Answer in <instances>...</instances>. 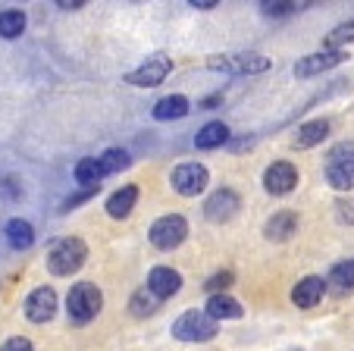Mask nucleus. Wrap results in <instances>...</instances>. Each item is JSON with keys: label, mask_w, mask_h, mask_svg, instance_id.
<instances>
[{"label": "nucleus", "mask_w": 354, "mask_h": 351, "mask_svg": "<svg viewBox=\"0 0 354 351\" xmlns=\"http://www.w3.org/2000/svg\"><path fill=\"white\" fill-rule=\"evenodd\" d=\"M323 291H326L323 276H304L292 289V301H295V307H301V311H310V307H317V301L323 298Z\"/></svg>", "instance_id": "4468645a"}, {"label": "nucleus", "mask_w": 354, "mask_h": 351, "mask_svg": "<svg viewBox=\"0 0 354 351\" xmlns=\"http://www.w3.org/2000/svg\"><path fill=\"white\" fill-rule=\"evenodd\" d=\"M351 38H354V22H345V26L333 28V35L326 38V47H329V51H342V44H345V41H351Z\"/></svg>", "instance_id": "c85d7f7f"}, {"label": "nucleus", "mask_w": 354, "mask_h": 351, "mask_svg": "<svg viewBox=\"0 0 354 351\" xmlns=\"http://www.w3.org/2000/svg\"><path fill=\"white\" fill-rule=\"evenodd\" d=\"M26 32V13L22 10H3L0 13V38H19Z\"/></svg>", "instance_id": "b1692460"}, {"label": "nucleus", "mask_w": 354, "mask_h": 351, "mask_svg": "<svg viewBox=\"0 0 354 351\" xmlns=\"http://www.w3.org/2000/svg\"><path fill=\"white\" fill-rule=\"evenodd\" d=\"M173 336L179 342H210L216 336V323L204 311H185L173 323Z\"/></svg>", "instance_id": "39448f33"}, {"label": "nucleus", "mask_w": 354, "mask_h": 351, "mask_svg": "<svg viewBox=\"0 0 354 351\" xmlns=\"http://www.w3.org/2000/svg\"><path fill=\"white\" fill-rule=\"evenodd\" d=\"M335 207H339V219H342V223H345V219H348V223H354V201H339Z\"/></svg>", "instance_id": "2f4dec72"}, {"label": "nucleus", "mask_w": 354, "mask_h": 351, "mask_svg": "<svg viewBox=\"0 0 354 351\" xmlns=\"http://www.w3.org/2000/svg\"><path fill=\"white\" fill-rule=\"evenodd\" d=\"M232 282H235L232 270H223V273H214V276H210L207 282H204V289H207L210 295H223V291H226Z\"/></svg>", "instance_id": "cd10ccee"}, {"label": "nucleus", "mask_w": 354, "mask_h": 351, "mask_svg": "<svg viewBox=\"0 0 354 351\" xmlns=\"http://www.w3.org/2000/svg\"><path fill=\"white\" fill-rule=\"evenodd\" d=\"M326 135H329L326 120H310L298 129V135H295V147H301V151H304V147H314V145H320Z\"/></svg>", "instance_id": "4be33fe9"}, {"label": "nucleus", "mask_w": 354, "mask_h": 351, "mask_svg": "<svg viewBox=\"0 0 354 351\" xmlns=\"http://www.w3.org/2000/svg\"><path fill=\"white\" fill-rule=\"evenodd\" d=\"M129 307H132L135 317H151V314L160 307V301H157L147 289H138V291L132 295V301H129Z\"/></svg>", "instance_id": "a878e982"}, {"label": "nucleus", "mask_w": 354, "mask_h": 351, "mask_svg": "<svg viewBox=\"0 0 354 351\" xmlns=\"http://www.w3.org/2000/svg\"><path fill=\"white\" fill-rule=\"evenodd\" d=\"M135 201H138V188H135V186L116 188V192L107 198V213H110L113 219L129 217V213H132V207H135Z\"/></svg>", "instance_id": "aec40b11"}, {"label": "nucleus", "mask_w": 354, "mask_h": 351, "mask_svg": "<svg viewBox=\"0 0 354 351\" xmlns=\"http://www.w3.org/2000/svg\"><path fill=\"white\" fill-rule=\"evenodd\" d=\"M345 60V51H320V53H308V57H301L295 63V75L298 79H310L317 73H326V69L339 66Z\"/></svg>", "instance_id": "f8f14e48"}, {"label": "nucleus", "mask_w": 354, "mask_h": 351, "mask_svg": "<svg viewBox=\"0 0 354 351\" xmlns=\"http://www.w3.org/2000/svg\"><path fill=\"white\" fill-rule=\"evenodd\" d=\"M54 314H57V291L50 285H41L26 298V317L32 323H47V320H54Z\"/></svg>", "instance_id": "9b49d317"}, {"label": "nucleus", "mask_w": 354, "mask_h": 351, "mask_svg": "<svg viewBox=\"0 0 354 351\" xmlns=\"http://www.w3.org/2000/svg\"><path fill=\"white\" fill-rule=\"evenodd\" d=\"M104 307V295L94 282H75L66 295V314H69V323L75 326H85L91 323L94 317L100 314Z\"/></svg>", "instance_id": "f257e3e1"}, {"label": "nucleus", "mask_w": 354, "mask_h": 351, "mask_svg": "<svg viewBox=\"0 0 354 351\" xmlns=\"http://www.w3.org/2000/svg\"><path fill=\"white\" fill-rule=\"evenodd\" d=\"M169 73H173V60L163 57V53H154V57H147L138 69H132V73L126 75V82L135 88H154V85H160V82H167Z\"/></svg>", "instance_id": "0eeeda50"}, {"label": "nucleus", "mask_w": 354, "mask_h": 351, "mask_svg": "<svg viewBox=\"0 0 354 351\" xmlns=\"http://www.w3.org/2000/svg\"><path fill=\"white\" fill-rule=\"evenodd\" d=\"M295 186H298V170H295L288 160H276V163H270L267 172H263V188H267V195H273V198H282V195L295 192Z\"/></svg>", "instance_id": "1a4fd4ad"}, {"label": "nucleus", "mask_w": 354, "mask_h": 351, "mask_svg": "<svg viewBox=\"0 0 354 351\" xmlns=\"http://www.w3.org/2000/svg\"><path fill=\"white\" fill-rule=\"evenodd\" d=\"M204 314H207V317L216 323V320H239L245 311H241V305L235 298H229V295H210V298H207V311H204Z\"/></svg>", "instance_id": "a211bd4d"}, {"label": "nucleus", "mask_w": 354, "mask_h": 351, "mask_svg": "<svg viewBox=\"0 0 354 351\" xmlns=\"http://www.w3.org/2000/svg\"><path fill=\"white\" fill-rule=\"evenodd\" d=\"M94 195H97V188H82V192L69 195V198L63 201V207H60V210H63V213H69V210H73V207H79V204H85V201H91Z\"/></svg>", "instance_id": "c756f323"}, {"label": "nucleus", "mask_w": 354, "mask_h": 351, "mask_svg": "<svg viewBox=\"0 0 354 351\" xmlns=\"http://www.w3.org/2000/svg\"><path fill=\"white\" fill-rule=\"evenodd\" d=\"M323 285H326V291H333V295H351L354 291V258L335 264L333 270H329V276L323 279Z\"/></svg>", "instance_id": "2eb2a0df"}, {"label": "nucleus", "mask_w": 354, "mask_h": 351, "mask_svg": "<svg viewBox=\"0 0 354 351\" xmlns=\"http://www.w3.org/2000/svg\"><path fill=\"white\" fill-rule=\"evenodd\" d=\"M295 232H298V217H295L292 210L273 213V217L267 219V226H263V235H267L270 242H288Z\"/></svg>", "instance_id": "dca6fc26"}, {"label": "nucleus", "mask_w": 354, "mask_h": 351, "mask_svg": "<svg viewBox=\"0 0 354 351\" xmlns=\"http://www.w3.org/2000/svg\"><path fill=\"white\" fill-rule=\"evenodd\" d=\"M0 351H35V348H32V342H28V339L16 336V339H10V342L3 345V348H0Z\"/></svg>", "instance_id": "7c9ffc66"}, {"label": "nucleus", "mask_w": 354, "mask_h": 351, "mask_svg": "<svg viewBox=\"0 0 354 351\" xmlns=\"http://www.w3.org/2000/svg\"><path fill=\"white\" fill-rule=\"evenodd\" d=\"M7 242L16 248V251H28V248L35 245V229L28 219H10L7 223Z\"/></svg>", "instance_id": "412c9836"}, {"label": "nucleus", "mask_w": 354, "mask_h": 351, "mask_svg": "<svg viewBox=\"0 0 354 351\" xmlns=\"http://www.w3.org/2000/svg\"><path fill=\"white\" fill-rule=\"evenodd\" d=\"M97 163H100V170H104V176H110V172H122L132 160H129V154L122 151V147H110V151H104L97 157Z\"/></svg>", "instance_id": "393cba45"}, {"label": "nucleus", "mask_w": 354, "mask_h": 351, "mask_svg": "<svg viewBox=\"0 0 354 351\" xmlns=\"http://www.w3.org/2000/svg\"><path fill=\"white\" fill-rule=\"evenodd\" d=\"M185 239H188V223L179 213H167V217L154 219V226H151V245L160 248V251H173Z\"/></svg>", "instance_id": "20e7f679"}, {"label": "nucleus", "mask_w": 354, "mask_h": 351, "mask_svg": "<svg viewBox=\"0 0 354 351\" xmlns=\"http://www.w3.org/2000/svg\"><path fill=\"white\" fill-rule=\"evenodd\" d=\"M188 110H192V104H188V98H182V94H169V98H160L154 104V120L160 123H169V120H182V116H188Z\"/></svg>", "instance_id": "f3484780"}, {"label": "nucleus", "mask_w": 354, "mask_h": 351, "mask_svg": "<svg viewBox=\"0 0 354 351\" xmlns=\"http://www.w3.org/2000/svg\"><path fill=\"white\" fill-rule=\"evenodd\" d=\"M192 7L194 10H214V7H220L216 0H192Z\"/></svg>", "instance_id": "473e14b6"}, {"label": "nucleus", "mask_w": 354, "mask_h": 351, "mask_svg": "<svg viewBox=\"0 0 354 351\" xmlns=\"http://www.w3.org/2000/svg\"><path fill=\"white\" fill-rule=\"evenodd\" d=\"M207 182H210V172H207V166H201V163H179L173 170V188L179 195H185V198L201 195L207 188Z\"/></svg>", "instance_id": "6e6552de"}, {"label": "nucleus", "mask_w": 354, "mask_h": 351, "mask_svg": "<svg viewBox=\"0 0 354 351\" xmlns=\"http://www.w3.org/2000/svg\"><path fill=\"white\" fill-rule=\"evenodd\" d=\"M295 10H298V3H292V0H267V3H261V13L270 16V19H282V16H292Z\"/></svg>", "instance_id": "bb28decb"}, {"label": "nucleus", "mask_w": 354, "mask_h": 351, "mask_svg": "<svg viewBox=\"0 0 354 351\" xmlns=\"http://www.w3.org/2000/svg\"><path fill=\"white\" fill-rule=\"evenodd\" d=\"M323 172H326V182L333 188L351 192L354 188V141H339V145L326 154Z\"/></svg>", "instance_id": "7ed1b4c3"}, {"label": "nucleus", "mask_w": 354, "mask_h": 351, "mask_svg": "<svg viewBox=\"0 0 354 351\" xmlns=\"http://www.w3.org/2000/svg\"><path fill=\"white\" fill-rule=\"evenodd\" d=\"M57 7H63V10H79V7H85V3H82V0H60Z\"/></svg>", "instance_id": "72a5a7b5"}, {"label": "nucleus", "mask_w": 354, "mask_h": 351, "mask_svg": "<svg viewBox=\"0 0 354 351\" xmlns=\"http://www.w3.org/2000/svg\"><path fill=\"white\" fill-rule=\"evenodd\" d=\"M157 301L163 298H173L176 291L182 289V276L173 270V267H154V270L147 273V285H145Z\"/></svg>", "instance_id": "ddd939ff"}, {"label": "nucleus", "mask_w": 354, "mask_h": 351, "mask_svg": "<svg viewBox=\"0 0 354 351\" xmlns=\"http://www.w3.org/2000/svg\"><path fill=\"white\" fill-rule=\"evenodd\" d=\"M207 66L210 69H220V73L254 75V73H267L270 60L263 57V53H229V57H210Z\"/></svg>", "instance_id": "423d86ee"}, {"label": "nucleus", "mask_w": 354, "mask_h": 351, "mask_svg": "<svg viewBox=\"0 0 354 351\" xmlns=\"http://www.w3.org/2000/svg\"><path fill=\"white\" fill-rule=\"evenodd\" d=\"M100 179H104V170H100L97 157H85L75 163V182L85 188H100Z\"/></svg>", "instance_id": "5701e85b"}, {"label": "nucleus", "mask_w": 354, "mask_h": 351, "mask_svg": "<svg viewBox=\"0 0 354 351\" xmlns=\"http://www.w3.org/2000/svg\"><path fill=\"white\" fill-rule=\"evenodd\" d=\"M88 258V245L82 239H57L54 245L47 248V270L54 276H73L75 270H82Z\"/></svg>", "instance_id": "f03ea898"}, {"label": "nucleus", "mask_w": 354, "mask_h": 351, "mask_svg": "<svg viewBox=\"0 0 354 351\" xmlns=\"http://www.w3.org/2000/svg\"><path fill=\"white\" fill-rule=\"evenodd\" d=\"M239 207H241L239 192H232V188H220V192H214L207 198L204 213H207L210 223H229V219L239 213Z\"/></svg>", "instance_id": "9d476101"}, {"label": "nucleus", "mask_w": 354, "mask_h": 351, "mask_svg": "<svg viewBox=\"0 0 354 351\" xmlns=\"http://www.w3.org/2000/svg\"><path fill=\"white\" fill-rule=\"evenodd\" d=\"M226 141H229V126L220 120L207 123V126L194 135V147H201V151H214V147H223Z\"/></svg>", "instance_id": "6ab92c4d"}]
</instances>
